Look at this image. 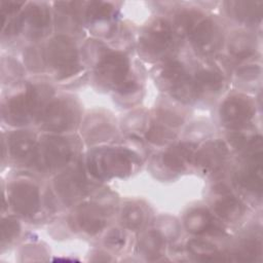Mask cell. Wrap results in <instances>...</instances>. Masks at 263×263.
<instances>
[{"mask_svg":"<svg viewBox=\"0 0 263 263\" xmlns=\"http://www.w3.org/2000/svg\"><path fill=\"white\" fill-rule=\"evenodd\" d=\"M128 60L120 52H111L104 57L97 66L96 75L100 82L118 87L127 80Z\"/></svg>","mask_w":263,"mask_h":263,"instance_id":"6da1fadb","label":"cell"},{"mask_svg":"<svg viewBox=\"0 0 263 263\" xmlns=\"http://www.w3.org/2000/svg\"><path fill=\"white\" fill-rule=\"evenodd\" d=\"M48 60L63 77L74 73L78 66L74 43L64 36L54 38L48 46Z\"/></svg>","mask_w":263,"mask_h":263,"instance_id":"7a4b0ae2","label":"cell"},{"mask_svg":"<svg viewBox=\"0 0 263 263\" xmlns=\"http://www.w3.org/2000/svg\"><path fill=\"white\" fill-rule=\"evenodd\" d=\"M129 153L124 150H107L89 159V170L98 177L123 174L130 164Z\"/></svg>","mask_w":263,"mask_h":263,"instance_id":"3957f363","label":"cell"},{"mask_svg":"<svg viewBox=\"0 0 263 263\" xmlns=\"http://www.w3.org/2000/svg\"><path fill=\"white\" fill-rule=\"evenodd\" d=\"M173 41V27L164 20L155 21L141 38L142 49L151 55L166 51Z\"/></svg>","mask_w":263,"mask_h":263,"instance_id":"277c9868","label":"cell"},{"mask_svg":"<svg viewBox=\"0 0 263 263\" xmlns=\"http://www.w3.org/2000/svg\"><path fill=\"white\" fill-rule=\"evenodd\" d=\"M195 48L202 53H212L222 45V34L219 27L211 20L199 21L190 32Z\"/></svg>","mask_w":263,"mask_h":263,"instance_id":"5b68a950","label":"cell"},{"mask_svg":"<svg viewBox=\"0 0 263 263\" xmlns=\"http://www.w3.org/2000/svg\"><path fill=\"white\" fill-rule=\"evenodd\" d=\"M38 96L34 87H28L7 103V117L13 123H24L35 113Z\"/></svg>","mask_w":263,"mask_h":263,"instance_id":"8992f818","label":"cell"},{"mask_svg":"<svg viewBox=\"0 0 263 263\" xmlns=\"http://www.w3.org/2000/svg\"><path fill=\"white\" fill-rule=\"evenodd\" d=\"M71 155L69 144L61 138H48L40 146L35 155L40 165L46 167H57L65 164Z\"/></svg>","mask_w":263,"mask_h":263,"instance_id":"52a82bcc","label":"cell"},{"mask_svg":"<svg viewBox=\"0 0 263 263\" xmlns=\"http://www.w3.org/2000/svg\"><path fill=\"white\" fill-rule=\"evenodd\" d=\"M254 114V107L250 100L243 97H231L221 106L222 120L234 127L246 124Z\"/></svg>","mask_w":263,"mask_h":263,"instance_id":"ba28073f","label":"cell"},{"mask_svg":"<svg viewBox=\"0 0 263 263\" xmlns=\"http://www.w3.org/2000/svg\"><path fill=\"white\" fill-rule=\"evenodd\" d=\"M10 202L20 214L32 215L39 205L38 189L29 183H17L11 189Z\"/></svg>","mask_w":263,"mask_h":263,"instance_id":"9c48e42d","label":"cell"},{"mask_svg":"<svg viewBox=\"0 0 263 263\" xmlns=\"http://www.w3.org/2000/svg\"><path fill=\"white\" fill-rule=\"evenodd\" d=\"M43 121L49 129L65 130L75 121L74 109L66 101H55L46 109Z\"/></svg>","mask_w":263,"mask_h":263,"instance_id":"30bf717a","label":"cell"},{"mask_svg":"<svg viewBox=\"0 0 263 263\" xmlns=\"http://www.w3.org/2000/svg\"><path fill=\"white\" fill-rule=\"evenodd\" d=\"M227 149L223 142L215 141L206 144L196 155V163L204 172H215L226 157Z\"/></svg>","mask_w":263,"mask_h":263,"instance_id":"8fae6325","label":"cell"},{"mask_svg":"<svg viewBox=\"0 0 263 263\" xmlns=\"http://www.w3.org/2000/svg\"><path fill=\"white\" fill-rule=\"evenodd\" d=\"M77 223L80 228L88 233H96L100 231L104 224V215L95 205H83L77 212Z\"/></svg>","mask_w":263,"mask_h":263,"instance_id":"7c38bea8","label":"cell"},{"mask_svg":"<svg viewBox=\"0 0 263 263\" xmlns=\"http://www.w3.org/2000/svg\"><path fill=\"white\" fill-rule=\"evenodd\" d=\"M20 22L28 23L33 36H41L45 28L48 26L49 14L46 8L32 5L23 13Z\"/></svg>","mask_w":263,"mask_h":263,"instance_id":"4fadbf2b","label":"cell"},{"mask_svg":"<svg viewBox=\"0 0 263 263\" xmlns=\"http://www.w3.org/2000/svg\"><path fill=\"white\" fill-rule=\"evenodd\" d=\"M193 155V147L189 144H180L171 148L163 156L166 166L175 171L183 170Z\"/></svg>","mask_w":263,"mask_h":263,"instance_id":"5bb4252c","label":"cell"},{"mask_svg":"<svg viewBox=\"0 0 263 263\" xmlns=\"http://www.w3.org/2000/svg\"><path fill=\"white\" fill-rule=\"evenodd\" d=\"M186 228L193 233H202L216 229L213 219L208 211L198 209L188 214L186 218Z\"/></svg>","mask_w":263,"mask_h":263,"instance_id":"9a60e30c","label":"cell"},{"mask_svg":"<svg viewBox=\"0 0 263 263\" xmlns=\"http://www.w3.org/2000/svg\"><path fill=\"white\" fill-rule=\"evenodd\" d=\"M35 147L34 135L28 132L15 133L10 138V151L16 158H25L29 156Z\"/></svg>","mask_w":263,"mask_h":263,"instance_id":"2e32d148","label":"cell"},{"mask_svg":"<svg viewBox=\"0 0 263 263\" xmlns=\"http://www.w3.org/2000/svg\"><path fill=\"white\" fill-rule=\"evenodd\" d=\"M193 81L197 88L198 95L200 92L219 91L223 86V77L220 75V73L212 70L199 71Z\"/></svg>","mask_w":263,"mask_h":263,"instance_id":"e0dca14e","label":"cell"},{"mask_svg":"<svg viewBox=\"0 0 263 263\" xmlns=\"http://www.w3.org/2000/svg\"><path fill=\"white\" fill-rule=\"evenodd\" d=\"M233 10L237 18L250 22L256 21L261 17L262 14V2L261 1H235L231 2Z\"/></svg>","mask_w":263,"mask_h":263,"instance_id":"ac0fdd59","label":"cell"},{"mask_svg":"<svg viewBox=\"0 0 263 263\" xmlns=\"http://www.w3.org/2000/svg\"><path fill=\"white\" fill-rule=\"evenodd\" d=\"M215 211L222 219L235 221L242 213V205L235 197L225 196L216 203Z\"/></svg>","mask_w":263,"mask_h":263,"instance_id":"d6986e66","label":"cell"},{"mask_svg":"<svg viewBox=\"0 0 263 263\" xmlns=\"http://www.w3.org/2000/svg\"><path fill=\"white\" fill-rule=\"evenodd\" d=\"M161 77L164 81H166V83H170L173 88L179 82L184 80L187 75L182 64L179 62H171L164 66L161 72Z\"/></svg>","mask_w":263,"mask_h":263,"instance_id":"ffe728a7","label":"cell"},{"mask_svg":"<svg viewBox=\"0 0 263 263\" xmlns=\"http://www.w3.org/2000/svg\"><path fill=\"white\" fill-rule=\"evenodd\" d=\"M143 212L137 205L127 206L122 214V220L128 228L140 227L143 223Z\"/></svg>","mask_w":263,"mask_h":263,"instance_id":"44dd1931","label":"cell"},{"mask_svg":"<svg viewBox=\"0 0 263 263\" xmlns=\"http://www.w3.org/2000/svg\"><path fill=\"white\" fill-rule=\"evenodd\" d=\"M189 250L196 256H203L208 260L210 256L216 255V248L212 243L203 240H191L189 242Z\"/></svg>","mask_w":263,"mask_h":263,"instance_id":"7402d4cb","label":"cell"},{"mask_svg":"<svg viewBox=\"0 0 263 263\" xmlns=\"http://www.w3.org/2000/svg\"><path fill=\"white\" fill-rule=\"evenodd\" d=\"M196 16L197 15L194 14V12H184V13L180 14L176 21V27H177L178 31L181 32L182 34L183 33L190 34L192 29L199 22Z\"/></svg>","mask_w":263,"mask_h":263,"instance_id":"603a6c76","label":"cell"},{"mask_svg":"<svg viewBox=\"0 0 263 263\" xmlns=\"http://www.w3.org/2000/svg\"><path fill=\"white\" fill-rule=\"evenodd\" d=\"M112 6L105 2H91L88 7V17L101 20L106 18L111 14Z\"/></svg>","mask_w":263,"mask_h":263,"instance_id":"cb8c5ba5","label":"cell"},{"mask_svg":"<svg viewBox=\"0 0 263 263\" xmlns=\"http://www.w3.org/2000/svg\"><path fill=\"white\" fill-rule=\"evenodd\" d=\"M173 137V135L164 129L161 126H153L149 129L147 134V138L149 141L156 143V144H163L170 141V139Z\"/></svg>","mask_w":263,"mask_h":263,"instance_id":"d4e9b609","label":"cell"},{"mask_svg":"<svg viewBox=\"0 0 263 263\" xmlns=\"http://www.w3.org/2000/svg\"><path fill=\"white\" fill-rule=\"evenodd\" d=\"M161 246V236L158 232H150L143 240V248L147 253L156 254Z\"/></svg>","mask_w":263,"mask_h":263,"instance_id":"484cf974","label":"cell"},{"mask_svg":"<svg viewBox=\"0 0 263 263\" xmlns=\"http://www.w3.org/2000/svg\"><path fill=\"white\" fill-rule=\"evenodd\" d=\"M20 227L16 221L8 219L4 220L2 223V238L4 239H11L18 231Z\"/></svg>","mask_w":263,"mask_h":263,"instance_id":"4316f807","label":"cell"},{"mask_svg":"<svg viewBox=\"0 0 263 263\" xmlns=\"http://www.w3.org/2000/svg\"><path fill=\"white\" fill-rule=\"evenodd\" d=\"M106 243L112 248H120L124 243V236L119 230L114 229L106 236Z\"/></svg>","mask_w":263,"mask_h":263,"instance_id":"83f0119b","label":"cell"}]
</instances>
